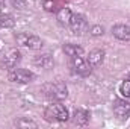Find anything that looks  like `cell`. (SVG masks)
Listing matches in <instances>:
<instances>
[{"label": "cell", "instance_id": "7c38bea8", "mask_svg": "<svg viewBox=\"0 0 130 129\" xmlns=\"http://www.w3.org/2000/svg\"><path fill=\"white\" fill-rule=\"evenodd\" d=\"M71 17H73V12L70 8H61L56 14V18L58 21L62 24V26H70V21H71Z\"/></svg>", "mask_w": 130, "mask_h": 129}, {"label": "cell", "instance_id": "30bf717a", "mask_svg": "<svg viewBox=\"0 0 130 129\" xmlns=\"http://www.w3.org/2000/svg\"><path fill=\"white\" fill-rule=\"evenodd\" d=\"M104 61V52L101 49H95L92 52H89V56H88V62L91 67H98V65L103 64Z\"/></svg>", "mask_w": 130, "mask_h": 129}, {"label": "cell", "instance_id": "ba28073f", "mask_svg": "<svg viewBox=\"0 0 130 129\" xmlns=\"http://www.w3.org/2000/svg\"><path fill=\"white\" fill-rule=\"evenodd\" d=\"M20 59H21V53H20V50H17V49H9V50L3 55V58H2V64L5 65L6 68L12 70L15 65L20 62Z\"/></svg>", "mask_w": 130, "mask_h": 129}, {"label": "cell", "instance_id": "9a60e30c", "mask_svg": "<svg viewBox=\"0 0 130 129\" xmlns=\"http://www.w3.org/2000/svg\"><path fill=\"white\" fill-rule=\"evenodd\" d=\"M14 26H15V20L11 14L0 15V28H14Z\"/></svg>", "mask_w": 130, "mask_h": 129}, {"label": "cell", "instance_id": "2e32d148", "mask_svg": "<svg viewBox=\"0 0 130 129\" xmlns=\"http://www.w3.org/2000/svg\"><path fill=\"white\" fill-rule=\"evenodd\" d=\"M15 126L17 128H36V123L27 119H18L15 120Z\"/></svg>", "mask_w": 130, "mask_h": 129}, {"label": "cell", "instance_id": "5b68a950", "mask_svg": "<svg viewBox=\"0 0 130 129\" xmlns=\"http://www.w3.org/2000/svg\"><path fill=\"white\" fill-rule=\"evenodd\" d=\"M70 28L76 35H83L88 31V20L82 14H73L71 21H70Z\"/></svg>", "mask_w": 130, "mask_h": 129}, {"label": "cell", "instance_id": "5bb4252c", "mask_svg": "<svg viewBox=\"0 0 130 129\" xmlns=\"http://www.w3.org/2000/svg\"><path fill=\"white\" fill-rule=\"evenodd\" d=\"M33 62H35L36 65H41L42 68H48V67H52V65H53V59H52V56H50L48 53H45V55L36 56Z\"/></svg>", "mask_w": 130, "mask_h": 129}, {"label": "cell", "instance_id": "6da1fadb", "mask_svg": "<svg viewBox=\"0 0 130 129\" xmlns=\"http://www.w3.org/2000/svg\"><path fill=\"white\" fill-rule=\"evenodd\" d=\"M44 117L48 122H67L70 119V112H68V109L64 105L55 102V103H52V105H48L45 108Z\"/></svg>", "mask_w": 130, "mask_h": 129}, {"label": "cell", "instance_id": "277c9868", "mask_svg": "<svg viewBox=\"0 0 130 129\" xmlns=\"http://www.w3.org/2000/svg\"><path fill=\"white\" fill-rule=\"evenodd\" d=\"M8 79L11 82H17V84H29L33 79V73L24 68H12L8 74Z\"/></svg>", "mask_w": 130, "mask_h": 129}, {"label": "cell", "instance_id": "7a4b0ae2", "mask_svg": "<svg viewBox=\"0 0 130 129\" xmlns=\"http://www.w3.org/2000/svg\"><path fill=\"white\" fill-rule=\"evenodd\" d=\"M42 90H44L45 96L48 99H52V100H55V102H61V100L67 99V96H68V88H67V85L64 82L47 84V85H44Z\"/></svg>", "mask_w": 130, "mask_h": 129}, {"label": "cell", "instance_id": "9c48e42d", "mask_svg": "<svg viewBox=\"0 0 130 129\" xmlns=\"http://www.w3.org/2000/svg\"><path fill=\"white\" fill-rule=\"evenodd\" d=\"M112 35L117 40L129 41L130 40V26H127V24H115L112 28Z\"/></svg>", "mask_w": 130, "mask_h": 129}, {"label": "cell", "instance_id": "44dd1931", "mask_svg": "<svg viewBox=\"0 0 130 129\" xmlns=\"http://www.w3.org/2000/svg\"><path fill=\"white\" fill-rule=\"evenodd\" d=\"M3 6H5V0H0V9H2Z\"/></svg>", "mask_w": 130, "mask_h": 129}, {"label": "cell", "instance_id": "52a82bcc", "mask_svg": "<svg viewBox=\"0 0 130 129\" xmlns=\"http://www.w3.org/2000/svg\"><path fill=\"white\" fill-rule=\"evenodd\" d=\"M71 67H73V70H74L77 74H80V76H88V74L91 73V65H89V62H88L86 59H83L82 56H74V58H71Z\"/></svg>", "mask_w": 130, "mask_h": 129}, {"label": "cell", "instance_id": "3957f363", "mask_svg": "<svg viewBox=\"0 0 130 129\" xmlns=\"http://www.w3.org/2000/svg\"><path fill=\"white\" fill-rule=\"evenodd\" d=\"M15 40L20 46H26L32 50H39L42 47V40L36 35H27V33H18L15 35Z\"/></svg>", "mask_w": 130, "mask_h": 129}, {"label": "cell", "instance_id": "ac0fdd59", "mask_svg": "<svg viewBox=\"0 0 130 129\" xmlns=\"http://www.w3.org/2000/svg\"><path fill=\"white\" fill-rule=\"evenodd\" d=\"M103 32H104V28H103L101 24H94V26L91 28V31H89V33H91L92 36H100V35H103Z\"/></svg>", "mask_w": 130, "mask_h": 129}, {"label": "cell", "instance_id": "8fae6325", "mask_svg": "<svg viewBox=\"0 0 130 129\" xmlns=\"http://www.w3.org/2000/svg\"><path fill=\"white\" fill-rule=\"evenodd\" d=\"M89 117H91V114H89L86 109H76L74 114H73V120H74V123L79 125V126H85V125L89 122Z\"/></svg>", "mask_w": 130, "mask_h": 129}, {"label": "cell", "instance_id": "e0dca14e", "mask_svg": "<svg viewBox=\"0 0 130 129\" xmlns=\"http://www.w3.org/2000/svg\"><path fill=\"white\" fill-rule=\"evenodd\" d=\"M120 93H121L123 97L130 99V79H126V81L120 85Z\"/></svg>", "mask_w": 130, "mask_h": 129}, {"label": "cell", "instance_id": "ffe728a7", "mask_svg": "<svg viewBox=\"0 0 130 129\" xmlns=\"http://www.w3.org/2000/svg\"><path fill=\"white\" fill-rule=\"evenodd\" d=\"M44 8H45V11L52 12V11H55V3L52 0H47V2H44Z\"/></svg>", "mask_w": 130, "mask_h": 129}, {"label": "cell", "instance_id": "8992f818", "mask_svg": "<svg viewBox=\"0 0 130 129\" xmlns=\"http://www.w3.org/2000/svg\"><path fill=\"white\" fill-rule=\"evenodd\" d=\"M113 114L121 119V120H126L130 117V103L126 99H118L113 102Z\"/></svg>", "mask_w": 130, "mask_h": 129}, {"label": "cell", "instance_id": "7402d4cb", "mask_svg": "<svg viewBox=\"0 0 130 129\" xmlns=\"http://www.w3.org/2000/svg\"><path fill=\"white\" fill-rule=\"evenodd\" d=\"M129 79H130V74H129Z\"/></svg>", "mask_w": 130, "mask_h": 129}, {"label": "cell", "instance_id": "d6986e66", "mask_svg": "<svg viewBox=\"0 0 130 129\" xmlns=\"http://www.w3.org/2000/svg\"><path fill=\"white\" fill-rule=\"evenodd\" d=\"M11 3H12V6H15L17 9H23V8L26 6L27 0H11Z\"/></svg>", "mask_w": 130, "mask_h": 129}, {"label": "cell", "instance_id": "4fadbf2b", "mask_svg": "<svg viewBox=\"0 0 130 129\" xmlns=\"http://www.w3.org/2000/svg\"><path fill=\"white\" fill-rule=\"evenodd\" d=\"M64 52L67 56L70 58H74V56H82L83 55V49L77 44H64Z\"/></svg>", "mask_w": 130, "mask_h": 129}]
</instances>
